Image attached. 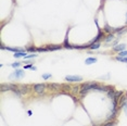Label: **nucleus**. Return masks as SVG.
<instances>
[{
	"label": "nucleus",
	"instance_id": "nucleus-31",
	"mask_svg": "<svg viewBox=\"0 0 127 126\" xmlns=\"http://www.w3.org/2000/svg\"><path fill=\"white\" fill-rule=\"evenodd\" d=\"M116 44H117V39H116V40H114V41H113V44H112V45H113L114 47H115V45H116Z\"/></svg>",
	"mask_w": 127,
	"mask_h": 126
},
{
	"label": "nucleus",
	"instance_id": "nucleus-16",
	"mask_svg": "<svg viewBox=\"0 0 127 126\" xmlns=\"http://www.w3.org/2000/svg\"><path fill=\"white\" fill-rule=\"evenodd\" d=\"M63 47L66 48V49H73V46H72L70 42L67 41V37L64 39V42H63Z\"/></svg>",
	"mask_w": 127,
	"mask_h": 126
},
{
	"label": "nucleus",
	"instance_id": "nucleus-5",
	"mask_svg": "<svg viewBox=\"0 0 127 126\" xmlns=\"http://www.w3.org/2000/svg\"><path fill=\"white\" fill-rule=\"evenodd\" d=\"M19 88V86L14 85V84H2L1 85V91H5V90H13Z\"/></svg>",
	"mask_w": 127,
	"mask_h": 126
},
{
	"label": "nucleus",
	"instance_id": "nucleus-11",
	"mask_svg": "<svg viewBox=\"0 0 127 126\" xmlns=\"http://www.w3.org/2000/svg\"><path fill=\"white\" fill-rule=\"evenodd\" d=\"M113 31H114V28H112V27L108 24V23H106V24L104 25V28H103V32H104V33L112 34V33H113Z\"/></svg>",
	"mask_w": 127,
	"mask_h": 126
},
{
	"label": "nucleus",
	"instance_id": "nucleus-22",
	"mask_svg": "<svg viewBox=\"0 0 127 126\" xmlns=\"http://www.w3.org/2000/svg\"><path fill=\"white\" fill-rule=\"evenodd\" d=\"M12 91H13V94H15V96H16V97H19V98H20V97H21V96H22V94H21V91H20V90H19V88H16V89H13Z\"/></svg>",
	"mask_w": 127,
	"mask_h": 126
},
{
	"label": "nucleus",
	"instance_id": "nucleus-25",
	"mask_svg": "<svg viewBox=\"0 0 127 126\" xmlns=\"http://www.w3.org/2000/svg\"><path fill=\"white\" fill-rule=\"evenodd\" d=\"M42 78H44L45 81H47V79L51 78V74H50V73H46V74H42Z\"/></svg>",
	"mask_w": 127,
	"mask_h": 126
},
{
	"label": "nucleus",
	"instance_id": "nucleus-17",
	"mask_svg": "<svg viewBox=\"0 0 127 126\" xmlns=\"http://www.w3.org/2000/svg\"><path fill=\"white\" fill-rule=\"evenodd\" d=\"M96 62H97V59L96 58H87V59H86V61H85V63L87 65L94 64V63H96Z\"/></svg>",
	"mask_w": 127,
	"mask_h": 126
},
{
	"label": "nucleus",
	"instance_id": "nucleus-7",
	"mask_svg": "<svg viewBox=\"0 0 127 126\" xmlns=\"http://www.w3.org/2000/svg\"><path fill=\"white\" fill-rule=\"evenodd\" d=\"M125 49H126V45L125 44H120V45L113 47V51H115V52H121V51H124Z\"/></svg>",
	"mask_w": 127,
	"mask_h": 126
},
{
	"label": "nucleus",
	"instance_id": "nucleus-2",
	"mask_svg": "<svg viewBox=\"0 0 127 126\" xmlns=\"http://www.w3.org/2000/svg\"><path fill=\"white\" fill-rule=\"evenodd\" d=\"M25 75V73L23 72L22 70H20V68H16L14 72L11 74V75L9 76V78H16V79H20V78H23Z\"/></svg>",
	"mask_w": 127,
	"mask_h": 126
},
{
	"label": "nucleus",
	"instance_id": "nucleus-32",
	"mask_svg": "<svg viewBox=\"0 0 127 126\" xmlns=\"http://www.w3.org/2000/svg\"><path fill=\"white\" fill-rule=\"evenodd\" d=\"M126 24H127V13H126Z\"/></svg>",
	"mask_w": 127,
	"mask_h": 126
},
{
	"label": "nucleus",
	"instance_id": "nucleus-27",
	"mask_svg": "<svg viewBox=\"0 0 127 126\" xmlns=\"http://www.w3.org/2000/svg\"><path fill=\"white\" fill-rule=\"evenodd\" d=\"M115 59H116L117 61H121V62H127V57H126V58H121V57L117 56Z\"/></svg>",
	"mask_w": 127,
	"mask_h": 126
},
{
	"label": "nucleus",
	"instance_id": "nucleus-29",
	"mask_svg": "<svg viewBox=\"0 0 127 126\" xmlns=\"http://www.w3.org/2000/svg\"><path fill=\"white\" fill-rule=\"evenodd\" d=\"M37 51H38V52H46V51H48V49L47 48H42V47H40V48H37Z\"/></svg>",
	"mask_w": 127,
	"mask_h": 126
},
{
	"label": "nucleus",
	"instance_id": "nucleus-30",
	"mask_svg": "<svg viewBox=\"0 0 127 126\" xmlns=\"http://www.w3.org/2000/svg\"><path fill=\"white\" fill-rule=\"evenodd\" d=\"M32 67H33L32 63H31V64H27V65H25V66H24V68H32Z\"/></svg>",
	"mask_w": 127,
	"mask_h": 126
},
{
	"label": "nucleus",
	"instance_id": "nucleus-4",
	"mask_svg": "<svg viewBox=\"0 0 127 126\" xmlns=\"http://www.w3.org/2000/svg\"><path fill=\"white\" fill-rule=\"evenodd\" d=\"M46 87H47V85H46V84H36V85H34L33 88H34V90H35L37 94H41L45 91V88Z\"/></svg>",
	"mask_w": 127,
	"mask_h": 126
},
{
	"label": "nucleus",
	"instance_id": "nucleus-15",
	"mask_svg": "<svg viewBox=\"0 0 127 126\" xmlns=\"http://www.w3.org/2000/svg\"><path fill=\"white\" fill-rule=\"evenodd\" d=\"M100 46H101V42H94V44H90V49L91 50H96V49H99L100 48Z\"/></svg>",
	"mask_w": 127,
	"mask_h": 126
},
{
	"label": "nucleus",
	"instance_id": "nucleus-14",
	"mask_svg": "<svg viewBox=\"0 0 127 126\" xmlns=\"http://www.w3.org/2000/svg\"><path fill=\"white\" fill-rule=\"evenodd\" d=\"M122 94H124V91H122V90H118V91H115V96H114V100H120V98L122 97ZM112 99V100H113Z\"/></svg>",
	"mask_w": 127,
	"mask_h": 126
},
{
	"label": "nucleus",
	"instance_id": "nucleus-28",
	"mask_svg": "<svg viewBox=\"0 0 127 126\" xmlns=\"http://www.w3.org/2000/svg\"><path fill=\"white\" fill-rule=\"evenodd\" d=\"M20 65H21V62H15V63H12V64H11V66L14 67V68H18Z\"/></svg>",
	"mask_w": 127,
	"mask_h": 126
},
{
	"label": "nucleus",
	"instance_id": "nucleus-12",
	"mask_svg": "<svg viewBox=\"0 0 127 126\" xmlns=\"http://www.w3.org/2000/svg\"><path fill=\"white\" fill-rule=\"evenodd\" d=\"M114 38H115V37H114V34H113V33H112V34H108V36H106L105 38H104V41L106 42V44H109V42L113 41Z\"/></svg>",
	"mask_w": 127,
	"mask_h": 126
},
{
	"label": "nucleus",
	"instance_id": "nucleus-19",
	"mask_svg": "<svg viewBox=\"0 0 127 126\" xmlns=\"http://www.w3.org/2000/svg\"><path fill=\"white\" fill-rule=\"evenodd\" d=\"M114 96H115V90H114V88H111V89L108 91V97L111 99H113Z\"/></svg>",
	"mask_w": 127,
	"mask_h": 126
},
{
	"label": "nucleus",
	"instance_id": "nucleus-9",
	"mask_svg": "<svg viewBox=\"0 0 127 126\" xmlns=\"http://www.w3.org/2000/svg\"><path fill=\"white\" fill-rule=\"evenodd\" d=\"M28 88H30V86H27V85H23V86H19V90L21 91V94H27L28 93Z\"/></svg>",
	"mask_w": 127,
	"mask_h": 126
},
{
	"label": "nucleus",
	"instance_id": "nucleus-24",
	"mask_svg": "<svg viewBox=\"0 0 127 126\" xmlns=\"http://www.w3.org/2000/svg\"><path fill=\"white\" fill-rule=\"evenodd\" d=\"M27 52H36L37 51V48L36 47H28L27 49H26Z\"/></svg>",
	"mask_w": 127,
	"mask_h": 126
},
{
	"label": "nucleus",
	"instance_id": "nucleus-10",
	"mask_svg": "<svg viewBox=\"0 0 127 126\" xmlns=\"http://www.w3.org/2000/svg\"><path fill=\"white\" fill-rule=\"evenodd\" d=\"M46 85H47L48 88H51V89H53V90H59L60 88L62 87V86L59 84H46Z\"/></svg>",
	"mask_w": 127,
	"mask_h": 126
},
{
	"label": "nucleus",
	"instance_id": "nucleus-6",
	"mask_svg": "<svg viewBox=\"0 0 127 126\" xmlns=\"http://www.w3.org/2000/svg\"><path fill=\"white\" fill-rule=\"evenodd\" d=\"M101 38H104V32H102V31H99V33H98V35L95 37L92 40L89 42V44H94V42H99V40Z\"/></svg>",
	"mask_w": 127,
	"mask_h": 126
},
{
	"label": "nucleus",
	"instance_id": "nucleus-3",
	"mask_svg": "<svg viewBox=\"0 0 127 126\" xmlns=\"http://www.w3.org/2000/svg\"><path fill=\"white\" fill-rule=\"evenodd\" d=\"M65 81L66 82H71V83L80 82V81H83V77L78 76V75H67V76H65Z\"/></svg>",
	"mask_w": 127,
	"mask_h": 126
},
{
	"label": "nucleus",
	"instance_id": "nucleus-13",
	"mask_svg": "<svg viewBox=\"0 0 127 126\" xmlns=\"http://www.w3.org/2000/svg\"><path fill=\"white\" fill-rule=\"evenodd\" d=\"M26 56H27V54H26V52H25V51H24V52H15V53L13 54V57H14L15 59H19V58H25Z\"/></svg>",
	"mask_w": 127,
	"mask_h": 126
},
{
	"label": "nucleus",
	"instance_id": "nucleus-26",
	"mask_svg": "<svg viewBox=\"0 0 127 126\" xmlns=\"http://www.w3.org/2000/svg\"><path fill=\"white\" fill-rule=\"evenodd\" d=\"M37 56H38V54H27V56L26 57H25V60H27V59H33V58H37Z\"/></svg>",
	"mask_w": 127,
	"mask_h": 126
},
{
	"label": "nucleus",
	"instance_id": "nucleus-23",
	"mask_svg": "<svg viewBox=\"0 0 127 126\" xmlns=\"http://www.w3.org/2000/svg\"><path fill=\"white\" fill-rule=\"evenodd\" d=\"M116 125V122L115 121H108V123H105L103 126H115Z\"/></svg>",
	"mask_w": 127,
	"mask_h": 126
},
{
	"label": "nucleus",
	"instance_id": "nucleus-8",
	"mask_svg": "<svg viewBox=\"0 0 127 126\" xmlns=\"http://www.w3.org/2000/svg\"><path fill=\"white\" fill-rule=\"evenodd\" d=\"M48 49V51H56V50H59V49H62L63 48V45L60 46V45H52V46H47L46 47Z\"/></svg>",
	"mask_w": 127,
	"mask_h": 126
},
{
	"label": "nucleus",
	"instance_id": "nucleus-21",
	"mask_svg": "<svg viewBox=\"0 0 127 126\" xmlns=\"http://www.w3.org/2000/svg\"><path fill=\"white\" fill-rule=\"evenodd\" d=\"M118 57H121V58H126L127 57V50H124V51L118 52Z\"/></svg>",
	"mask_w": 127,
	"mask_h": 126
},
{
	"label": "nucleus",
	"instance_id": "nucleus-18",
	"mask_svg": "<svg viewBox=\"0 0 127 126\" xmlns=\"http://www.w3.org/2000/svg\"><path fill=\"white\" fill-rule=\"evenodd\" d=\"M126 100H127V94H124V96H122L120 98V100H118V104H120V107L126 101Z\"/></svg>",
	"mask_w": 127,
	"mask_h": 126
},
{
	"label": "nucleus",
	"instance_id": "nucleus-1",
	"mask_svg": "<svg viewBox=\"0 0 127 126\" xmlns=\"http://www.w3.org/2000/svg\"><path fill=\"white\" fill-rule=\"evenodd\" d=\"M98 85L99 84H98V83H95V82H89V83L83 84L82 87H80V94H82V96H85L88 91L95 90V88H96Z\"/></svg>",
	"mask_w": 127,
	"mask_h": 126
},
{
	"label": "nucleus",
	"instance_id": "nucleus-20",
	"mask_svg": "<svg viewBox=\"0 0 127 126\" xmlns=\"http://www.w3.org/2000/svg\"><path fill=\"white\" fill-rule=\"evenodd\" d=\"M121 108L123 109V111H124V112H125V114L127 115V100H126L125 102H124V103H123L122 105H121Z\"/></svg>",
	"mask_w": 127,
	"mask_h": 126
}]
</instances>
